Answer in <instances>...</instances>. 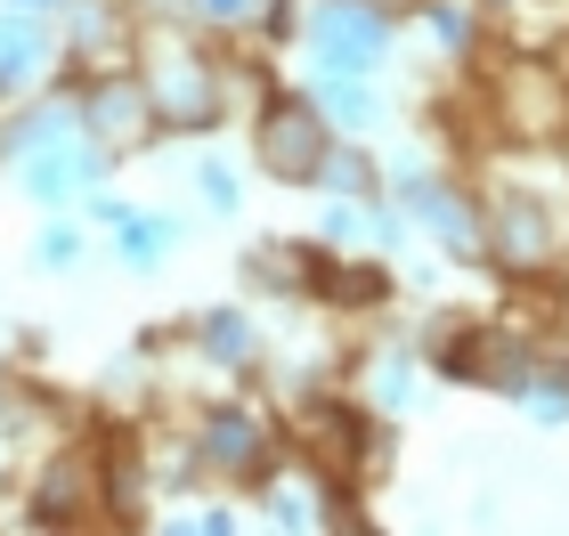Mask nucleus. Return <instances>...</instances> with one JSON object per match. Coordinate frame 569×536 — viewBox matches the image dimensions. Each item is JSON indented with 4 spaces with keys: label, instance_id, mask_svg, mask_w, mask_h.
I'll return each mask as SVG.
<instances>
[{
    "label": "nucleus",
    "instance_id": "15",
    "mask_svg": "<svg viewBox=\"0 0 569 536\" xmlns=\"http://www.w3.org/2000/svg\"><path fill=\"white\" fill-rule=\"evenodd\" d=\"M17 9H58V0H17Z\"/></svg>",
    "mask_w": 569,
    "mask_h": 536
},
{
    "label": "nucleus",
    "instance_id": "9",
    "mask_svg": "<svg viewBox=\"0 0 569 536\" xmlns=\"http://www.w3.org/2000/svg\"><path fill=\"white\" fill-rule=\"evenodd\" d=\"M309 188H333V195H367L375 188V171H367V155H333L326 146V163H318V179Z\"/></svg>",
    "mask_w": 569,
    "mask_h": 536
},
{
    "label": "nucleus",
    "instance_id": "6",
    "mask_svg": "<svg viewBox=\"0 0 569 536\" xmlns=\"http://www.w3.org/2000/svg\"><path fill=\"white\" fill-rule=\"evenodd\" d=\"M203 455H212L220 472H261L269 464V447H261V423H244V415H212V431H203Z\"/></svg>",
    "mask_w": 569,
    "mask_h": 536
},
{
    "label": "nucleus",
    "instance_id": "7",
    "mask_svg": "<svg viewBox=\"0 0 569 536\" xmlns=\"http://www.w3.org/2000/svg\"><path fill=\"white\" fill-rule=\"evenodd\" d=\"M90 114H98V131H107V139H131L154 107H147L139 82H98V90H90Z\"/></svg>",
    "mask_w": 569,
    "mask_h": 536
},
{
    "label": "nucleus",
    "instance_id": "3",
    "mask_svg": "<svg viewBox=\"0 0 569 536\" xmlns=\"http://www.w3.org/2000/svg\"><path fill=\"white\" fill-rule=\"evenodd\" d=\"M318 58L333 65V73H367V65H382V9H367V0H333V9H318Z\"/></svg>",
    "mask_w": 569,
    "mask_h": 536
},
{
    "label": "nucleus",
    "instance_id": "8",
    "mask_svg": "<svg viewBox=\"0 0 569 536\" xmlns=\"http://www.w3.org/2000/svg\"><path fill=\"white\" fill-rule=\"evenodd\" d=\"M41 58H49V41L33 24H0V90H17L24 73H41Z\"/></svg>",
    "mask_w": 569,
    "mask_h": 536
},
{
    "label": "nucleus",
    "instance_id": "11",
    "mask_svg": "<svg viewBox=\"0 0 569 536\" xmlns=\"http://www.w3.org/2000/svg\"><path fill=\"white\" fill-rule=\"evenodd\" d=\"M203 203H220V212H237V179H228V163H203Z\"/></svg>",
    "mask_w": 569,
    "mask_h": 536
},
{
    "label": "nucleus",
    "instance_id": "5",
    "mask_svg": "<svg viewBox=\"0 0 569 536\" xmlns=\"http://www.w3.org/2000/svg\"><path fill=\"white\" fill-rule=\"evenodd\" d=\"M546 244H553L546 212H537L529 195H512L505 220H497V236H488V252H497V261H512V269H537V261H546Z\"/></svg>",
    "mask_w": 569,
    "mask_h": 536
},
{
    "label": "nucleus",
    "instance_id": "2",
    "mask_svg": "<svg viewBox=\"0 0 569 536\" xmlns=\"http://www.w3.org/2000/svg\"><path fill=\"white\" fill-rule=\"evenodd\" d=\"M326 146H333V131L318 122V107H301V98H284V107L261 114V163H269L277 179H293V188H309V179H318Z\"/></svg>",
    "mask_w": 569,
    "mask_h": 536
},
{
    "label": "nucleus",
    "instance_id": "13",
    "mask_svg": "<svg viewBox=\"0 0 569 536\" xmlns=\"http://www.w3.org/2000/svg\"><path fill=\"white\" fill-rule=\"evenodd\" d=\"M203 342H212L220 357H244V350H252V342H244V325H237V317H212V325H203Z\"/></svg>",
    "mask_w": 569,
    "mask_h": 536
},
{
    "label": "nucleus",
    "instance_id": "1",
    "mask_svg": "<svg viewBox=\"0 0 569 536\" xmlns=\"http://www.w3.org/2000/svg\"><path fill=\"white\" fill-rule=\"evenodd\" d=\"M154 122H171V131H212L220 122V73L212 58H196L188 41H147V73H139Z\"/></svg>",
    "mask_w": 569,
    "mask_h": 536
},
{
    "label": "nucleus",
    "instance_id": "4",
    "mask_svg": "<svg viewBox=\"0 0 569 536\" xmlns=\"http://www.w3.org/2000/svg\"><path fill=\"white\" fill-rule=\"evenodd\" d=\"M407 212H416V220H431L439 236H448V244L463 252V261H480V252H488L480 220H472V203H456L448 188H431V179H407Z\"/></svg>",
    "mask_w": 569,
    "mask_h": 536
},
{
    "label": "nucleus",
    "instance_id": "10",
    "mask_svg": "<svg viewBox=\"0 0 569 536\" xmlns=\"http://www.w3.org/2000/svg\"><path fill=\"white\" fill-rule=\"evenodd\" d=\"M122 244H131V269H147V261H154V244H171V220H154V227L131 220V227H122Z\"/></svg>",
    "mask_w": 569,
    "mask_h": 536
},
{
    "label": "nucleus",
    "instance_id": "12",
    "mask_svg": "<svg viewBox=\"0 0 569 536\" xmlns=\"http://www.w3.org/2000/svg\"><path fill=\"white\" fill-rule=\"evenodd\" d=\"M196 17L203 24H244V17H261V0H196Z\"/></svg>",
    "mask_w": 569,
    "mask_h": 536
},
{
    "label": "nucleus",
    "instance_id": "16",
    "mask_svg": "<svg viewBox=\"0 0 569 536\" xmlns=\"http://www.w3.org/2000/svg\"><path fill=\"white\" fill-rule=\"evenodd\" d=\"M367 9H407V0H367Z\"/></svg>",
    "mask_w": 569,
    "mask_h": 536
},
{
    "label": "nucleus",
    "instance_id": "14",
    "mask_svg": "<svg viewBox=\"0 0 569 536\" xmlns=\"http://www.w3.org/2000/svg\"><path fill=\"white\" fill-rule=\"evenodd\" d=\"M333 114H342V122H367L375 107H367V90H350V82H333Z\"/></svg>",
    "mask_w": 569,
    "mask_h": 536
}]
</instances>
